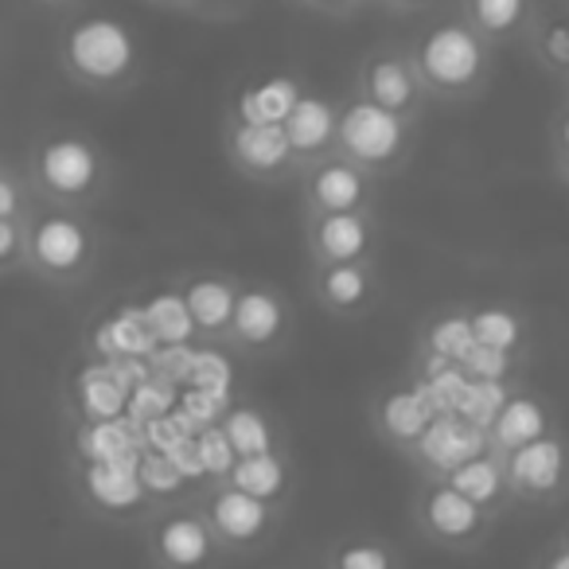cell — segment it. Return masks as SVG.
<instances>
[{"mask_svg": "<svg viewBox=\"0 0 569 569\" xmlns=\"http://www.w3.org/2000/svg\"><path fill=\"white\" fill-rule=\"evenodd\" d=\"M491 449V437L483 426H476L472 418L449 410L437 413L433 426L418 437L406 460L421 472V480H433V476H449L452 468H460L465 460H472L476 452Z\"/></svg>", "mask_w": 569, "mask_h": 569, "instance_id": "17", "label": "cell"}, {"mask_svg": "<svg viewBox=\"0 0 569 569\" xmlns=\"http://www.w3.org/2000/svg\"><path fill=\"white\" fill-rule=\"evenodd\" d=\"M183 305L191 312V325L203 340L227 343L230 320L238 309V293H242V281L230 273H196L180 284Z\"/></svg>", "mask_w": 569, "mask_h": 569, "instance_id": "20", "label": "cell"}, {"mask_svg": "<svg viewBox=\"0 0 569 569\" xmlns=\"http://www.w3.org/2000/svg\"><path fill=\"white\" fill-rule=\"evenodd\" d=\"M219 426H222V433L230 437V445H234L238 457H246V452H273V449H284L277 421L269 418L266 410H258V406H242V410H230L227 418L219 421Z\"/></svg>", "mask_w": 569, "mask_h": 569, "instance_id": "30", "label": "cell"}, {"mask_svg": "<svg viewBox=\"0 0 569 569\" xmlns=\"http://www.w3.org/2000/svg\"><path fill=\"white\" fill-rule=\"evenodd\" d=\"M320 561L328 569H398L402 566V553L379 535H348L336 538Z\"/></svg>", "mask_w": 569, "mask_h": 569, "instance_id": "29", "label": "cell"}, {"mask_svg": "<svg viewBox=\"0 0 569 569\" xmlns=\"http://www.w3.org/2000/svg\"><path fill=\"white\" fill-rule=\"evenodd\" d=\"M511 395V382H483V379H468V390L465 398H460V410L465 418H472L476 426L488 429L491 421H496L499 406H503V398Z\"/></svg>", "mask_w": 569, "mask_h": 569, "instance_id": "31", "label": "cell"}, {"mask_svg": "<svg viewBox=\"0 0 569 569\" xmlns=\"http://www.w3.org/2000/svg\"><path fill=\"white\" fill-rule=\"evenodd\" d=\"M293 4H297V9H305V12H312V17L343 20V17H356L367 0H293Z\"/></svg>", "mask_w": 569, "mask_h": 569, "instance_id": "34", "label": "cell"}, {"mask_svg": "<svg viewBox=\"0 0 569 569\" xmlns=\"http://www.w3.org/2000/svg\"><path fill=\"white\" fill-rule=\"evenodd\" d=\"M418 149V121L402 118L395 110H382L379 102L363 94H351L340 106V141L336 152L356 160L359 168L375 172L379 180L406 172Z\"/></svg>", "mask_w": 569, "mask_h": 569, "instance_id": "5", "label": "cell"}, {"mask_svg": "<svg viewBox=\"0 0 569 569\" xmlns=\"http://www.w3.org/2000/svg\"><path fill=\"white\" fill-rule=\"evenodd\" d=\"M476 348V332H472V317L465 309H441L421 325L418 336V375L413 379H426L437 375L452 363H465L468 351Z\"/></svg>", "mask_w": 569, "mask_h": 569, "instance_id": "21", "label": "cell"}, {"mask_svg": "<svg viewBox=\"0 0 569 569\" xmlns=\"http://www.w3.org/2000/svg\"><path fill=\"white\" fill-rule=\"evenodd\" d=\"M199 503H203L207 519H211L214 535H219L222 550H227L230 558L266 550L284 522L281 503H269V499L253 496V491L238 488V483H230V480H214L211 488L199 496Z\"/></svg>", "mask_w": 569, "mask_h": 569, "instance_id": "8", "label": "cell"}, {"mask_svg": "<svg viewBox=\"0 0 569 569\" xmlns=\"http://www.w3.org/2000/svg\"><path fill=\"white\" fill-rule=\"evenodd\" d=\"M40 203L94 211L113 188V160L79 129H43L20 152Z\"/></svg>", "mask_w": 569, "mask_h": 569, "instance_id": "2", "label": "cell"}, {"mask_svg": "<svg viewBox=\"0 0 569 569\" xmlns=\"http://www.w3.org/2000/svg\"><path fill=\"white\" fill-rule=\"evenodd\" d=\"M527 51L538 71L569 87V0H538V12L527 32Z\"/></svg>", "mask_w": 569, "mask_h": 569, "instance_id": "23", "label": "cell"}, {"mask_svg": "<svg viewBox=\"0 0 569 569\" xmlns=\"http://www.w3.org/2000/svg\"><path fill=\"white\" fill-rule=\"evenodd\" d=\"M222 152H227V164L250 183H281L301 176V160L281 121H250L227 113Z\"/></svg>", "mask_w": 569, "mask_h": 569, "instance_id": "10", "label": "cell"}, {"mask_svg": "<svg viewBox=\"0 0 569 569\" xmlns=\"http://www.w3.org/2000/svg\"><path fill=\"white\" fill-rule=\"evenodd\" d=\"M301 98H305V87L293 79V74H277V79L250 82V87L238 90L230 113L250 118V121H284Z\"/></svg>", "mask_w": 569, "mask_h": 569, "instance_id": "27", "label": "cell"}, {"mask_svg": "<svg viewBox=\"0 0 569 569\" xmlns=\"http://www.w3.org/2000/svg\"><path fill=\"white\" fill-rule=\"evenodd\" d=\"M468 317H472L476 343H488V348H496V351H511V356H527L530 325L511 305H499V301L468 305Z\"/></svg>", "mask_w": 569, "mask_h": 569, "instance_id": "28", "label": "cell"}, {"mask_svg": "<svg viewBox=\"0 0 569 569\" xmlns=\"http://www.w3.org/2000/svg\"><path fill=\"white\" fill-rule=\"evenodd\" d=\"M496 515L483 503H476L468 491H460L449 476L421 480L418 499H413V527L426 542L449 553H476L491 535Z\"/></svg>", "mask_w": 569, "mask_h": 569, "instance_id": "7", "label": "cell"}, {"mask_svg": "<svg viewBox=\"0 0 569 569\" xmlns=\"http://www.w3.org/2000/svg\"><path fill=\"white\" fill-rule=\"evenodd\" d=\"M297 183H301V211H379L382 180L340 152L309 164Z\"/></svg>", "mask_w": 569, "mask_h": 569, "instance_id": "14", "label": "cell"}, {"mask_svg": "<svg viewBox=\"0 0 569 569\" xmlns=\"http://www.w3.org/2000/svg\"><path fill=\"white\" fill-rule=\"evenodd\" d=\"M152 9H164V12H188L191 17V0H144Z\"/></svg>", "mask_w": 569, "mask_h": 569, "instance_id": "37", "label": "cell"}, {"mask_svg": "<svg viewBox=\"0 0 569 569\" xmlns=\"http://www.w3.org/2000/svg\"><path fill=\"white\" fill-rule=\"evenodd\" d=\"M449 480L457 483L460 491H468V496L476 499V503H483L491 515H503L507 507L515 503L511 496V483H507V465H503V452L491 445V449L476 452L472 460H465L460 468H452Z\"/></svg>", "mask_w": 569, "mask_h": 569, "instance_id": "26", "label": "cell"}, {"mask_svg": "<svg viewBox=\"0 0 569 569\" xmlns=\"http://www.w3.org/2000/svg\"><path fill=\"white\" fill-rule=\"evenodd\" d=\"M410 56L433 102L472 106L491 82L496 43L457 12V17H441L421 28L410 40Z\"/></svg>", "mask_w": 569, "mask_h": 569, "instance_id": "3", "label": "cell"}, {"mask_svg": "<svg viewBox=\"0 0 569 569\" xmlns=\"http://www.w3.org/2000/svg\"><path fill=\"white\" fill-rule=\"evenodd\" d=\"M553 426V410L535 395V390H522V387H511V395L503 398L499 406L496 421L488 426V437L499 452H511L519 445H530L538 437H546Z\"/></svg>", "mask_w": 569, "mask_h": 569, "instance_id": "22", "label": "cell"}, {"mask_svg": "<svg viewBox=\"0 0 569 569\" xmlns=\"http://www.w3.org/2000/svg\"><path fill=\"white\" fill-rule=\"evenodd\" d=\"M36 4L48 12H59V17H71V12L90 9V0H36Z\"/></svg>", "mask_w": 569, "mask_h": 569, "instance_id": "36", "label": "cell"}, {"mask_svg": "<svg viewBox=\"0 0 569 569\" xmlns=\"http://www.w3.org/2000/svg\"><path fill=\"white\" fill-rule=\"evenodd\" d=\"M253 9V0H191V17L211 20V24H230V20L246 17Z\"/></svg>", "mask_w": 569, "mask_h": 569, "instance_id": "33", "label": "cell"}, {"mask_svg": "<svg viewBox=\"0 0 569 569\" xmlns=\"http://www.w3.org/2000/svg\"><path fill=\"white\" fill-rule=\"evenodd\" d=\"M566 183H569V180H566Z\"/></svg>", "mask_w": 569, "mask_h": 569, "instance_id": "39", "label": "cell"}, {"mask_svg": "<svg viewBox=\"0 0 569 569\" xmlns=\"http://www.w3.org/2000/svg\"><path fill=\"white\" fill-rule=\"evenodd\" d=\"M79 491L87 507L102 519L113 522H141L152 507L160 503L152 496L149 480H144L141 452H126V457H102L87 460L79 476Z\"/></svg>", "mask_w": 569, "mask_h": 569, "instance_id": "11", "label": "cell"}, {"mask_svg": "<svg viewBox=\"0 0 569 569\" xmlns=\"http://www.w3.org/2000/svg\"><path fill=\"white\" fill-rule=\"evenodd\" d=\"M356 94L413 121H421V113L433 102L410 56V43L406 48L402 43H379V48L363 51V59L356 63Z\"/></svg>", "mask_w": 569, "mask_h": 569, "instance_id": "13", "label": "cell"}, {"mask_svg": "<svg viewBox=\"0 0 569 569\" xmlns=\"http://www.w3.org/2000/svg\"><path fill=\"white\" fill-rule=\"evenodd\" d=\"M503 465L515 503L546 511L569 499V437L561 429H550L538 441L503 452Z\"/></svg>", "mask_w": 569, "mask_h": 569, "instance_id": "12", "label": "cell"}, {"mask_svg": "<svg viewBox=\"0 0 569 569\" xmlns=\"http://www.w3.org/2000/svg\"><path fill=\"white\" fill-rule=\"evenodd\" d=\"M457 12L472 20L496 48H511V43H527L538 0H457Z\"/></svg>", "mask_w": 569, "mask_h": 569, "instance_id": "25", "label": "cell"}, {"mask_svg": "<svg viewBox=\"0 0 569 569\" xmlns=\"http://www.w3.org/2000/svg\"><path fill=\"white\" fill-rule=\"evenodd\" d=\"M561 542H566V546H569V530H566V535H561Z\"/></svg>", "mask_w": 569, "mask_h": 569, "instance_id": "38", "label": "cell"}, {"mask_svg": "<svg viewBox=\"0 0 569 569\" xmlns=\"http://www.w3.org/2000/svg\"><path fill=\"white\" fill-rule=\"evenodd\" d=\"M56 63L63 79L87 94H126L144 67L141 36L113 12H71L56 36Z\"/></svg>", "mask_w": 569, "mask_h": 569, "instance_id": "1", "label": "cell"}, {"mask_svg": "<svg viewBox=\"0 0 569 569\" xmlns=\"http://www.w3.org/2000/svg\"><path fill=\"white\" fill-rule=\"evenodd\" d=\"M340 106L343 102H332L328 94L305 90V98L293 106V113L281 121L289 141H293L297 160H301V172L336 152V141H340Z\"/></svg>", "mask_w": 569, "mask_h": 569, "instance_id": "19", "label": "cell"}, {"mask_svg": "<svg viewBox=\"0 0 569 569\" xmlns=\"http://www.w3.org/2000/svg\"><path fill=\"white\" fill-rule=\"evenodd\" d=\"M102 261V230L79 207L40 203L28 227V273L56 289L82 284Z\"/></svg>", "mask_w": 569, "mask_h": 569, "instance_id": "4", "label": "cell"}, {"mask_svg": "<svg viewBox=\"0 0 569 569\" xmlns=\"http://www.w3.org/2000/svg\"><path fill=\"white\" fill-rule=\"evenodd\" d=\"M519 363H522V356H511V351H496V348H488V343H476L460 367L468 371V379L507 382L515 371H519Z\"/></svg>", "mask_w": 569, "mask_h": 569, "instance_id": "32", "label": "cell"}, {"mask_svg": "<svg viewBox=\"0 0 569 569\" xmlns=\"http://www.w3.org/2000/svg\"><path fill=\"white\" fill-rule=\"evenodd\" d=\"M144 558L160 569H207L230 558L199 499H164L141 519Z\"/></svg>", "mask_w": 569, "mask_h": 569, "instance_id": "6", "label": "cell"}, {"mask_svg": "<svg viewBox=\"0 0 569 569\" xmlns=\"http://www.w3.org/2000/svg\"><path fill=\"white\" fill-rule=\"evenodd\" d=\"M566 90H569V87H566Z\"/></svg>", "mask_w": 569, "mask_h": 569, "instance_id": "40", "label": "cell"}, {"mask_svg": "<svg viewBox=\"0 0 569 569\" xmlns=\"http://www.w3.org/2000/svg\"><path fill=\"white\" fill-rule=\"evenodd\" d=\"M553 160H558L561 180H569V102H566V110L553 118Z\"/></svg>", "mask_w": 569, "mask_h": 569, "instance_id": "35", "label": "cell"}, {"mask_svg": "<svg viewBox=\"0 0 569 569\" xmlns=\"http://www.w3.org/2000/svg\"><path fill=\"white\" fill-rule=\"evenodd\" d=\"M222 480L238 483V488L253 491V496L269 499V503H281L289 507L293 499V488H297V472H293V460L284 449H273V452H246L230 465V472Z\"/></svg>", "mask_w": 569, "mask_h": 569, "instance_id": "24", "label": "cell"}, {"mask_svg": "<svg viewBox=\"0 0 569 569\" xmlns=\"http://www.w3.org/2000/svg\"><path fill=\"white\" fill-rule=\"evenodd\" d=\"M437 406L426 398V390L418 382H406V387H387L371 398V429L382 445L390 449L410 452L418 445V437L433 426Z\"/></svg>", "mask_w": 569, "mask_h": 569, "instance_id": "18", "label": "cell"}, {"mask_svg": "<svg viewBox=\"0 0 569 569\" xmlns=\"http://www.w3.org/2000/svg\"><path fill=\"white\" fill-rule=\"evenodd\" d=\"M297 332L293 301L266 281H242L238 309L222 348L238 351L242 359H273L284 356Z\"/></svg>", "mask_w": 569, "mask_h": 569, "instance_id": "9", "label": "cell"}, {"mask_svg": "<svg viewBox=\"0 0 569 569\" xmlns=\"http://www.w3.org/2000/svg\"><path fill=\"white\" fill-rule=\"evenodd\" d=\"M312 301L336 320H363L379 305V258L363 261H309Z\"/></svg>", "mask_w": 569, "mask_h": 569, "instance_id": "15", "label": "cell"}, {"mask_svg": "<svg viewBox=\"0 0 569 569\" xmlns=\"http://www.w3.org/2000/svg\"><path fill=\"white\" fill-rule=\"evenodd\" d=\"M309 261L379 258V211H301Z\"/></svg>", "mask_w": 569, "mask_h": 569, "instance_id": "16", "label": "cell"}]
</instances>
